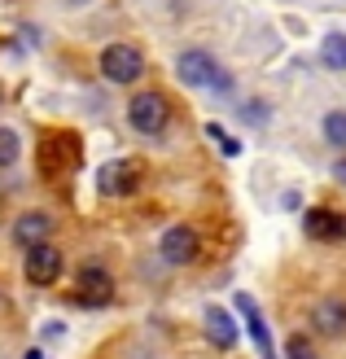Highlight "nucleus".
Instances as JSON below:
<instances>
[{
	"mask_svg": "<svg viewBox=\"0 0 346 359\" xmlns=\"http://www.w3.org/2000/svg\"><path fill=\"white\" fill-rule=\"evenodd\" d=\"M197 255H202V237H197L189 224L167 228V237H162V259L175 263V267H185V263H193Z\"/></svg>",
	"mask_w": 346,
	"mask_h": 359,
	"instance_id": "nucleus-7",
	"label": "nucleus"
},
{
	"mask_svg": "<svg viewBox=\"0 0 346 359\" xmlns=\"http://www.w3.org/2000/svg\"><path fill=\"white\" fill-rule=\"evenodd\" d=\"M312 325H316L324 337H342V333H346V302H342V298H320L316 311H312Z\"/></svg>",
	"mask_w": 346,
	"mask_h": 359,
	"instance_id": "nucleus-11",
	"label": "nucleus"
},
{
	"mask_svg": "<svg viewBox=\"0 0 346 359\" xmlns=\"http://www.w3.org/2000/svg\"><path fill=\"white\" fill-rule=\"evenodd\" d=\"M333 175H338L342 184H346V158H338V163H333Z\"/></svg>",
	"mask_w": 346,
	"mask_h": 359,
	"instance_id": "nucleus-18",
	"label": "nucleus"
},
{
	"mask_svg": "<svg viewBox=\"0 0 346 359\" xmlns=\"http://www.w3.org/2000/svg\"><path fill=\"white\" fill-rule=\"evenodd\" d=\"M127 123H132L140 136H158L171 123L167 97H162V93H140V97H132V105H127Z\"/></svg>",
	"mask_w": 346,
	"mask_h": 359,
	"instance_id": "nucleus-2",
	"label": "nucleus"
},
{
	"mask_svg": "<svg viewBox=\"0 0 346 359\" xmlns=\"http://www.w3.org/2000/svg\"><path fill=\"white\" fill-rule=\"evenodd\" d=\"M237 311L246 316V329H250V337H254V346H259V355H263V359H277V355H272L267 325H263V316H259V307H254V298H250V294H237Z\"/></svg>",
	"mask_w": 346,
	"mask_h": 359,
	"instance_id": "nucleus-12",
	"label": "nucleus"
},
{
	"mask_svg": "<svg viewBox=\"0 0 346 359\" xmlns=\"http://www.w3.org/2000/svg\"><path fill=\"white\" fill-rule=\"evenodd\" d=\"M175 75H180V83H189V88H215V83L228 88L220 62H215L211 53H202V48L180 53V57H175Z\"/></svg>",
	"mask_w": 346,
	"mask_h": 359,
	"instance_id": "nucleus-1",
	"label": "nucleus"
},
{
	"mask_svg": "<svg viewBox=\"0 0 346 359\" xmlns=\"http://www.w3.org/2000/svg\"><path fill=\"white\" fill-rule=\"evenodd\" d=\"M140 163L136 158H114V163H105L101 175H97V189L105 197H127V193H136L140 189Z\"/></svg>",
	"mask_w": 346,
	"mask_h": 359,
	"instance_id": "nucleus-4",
	"label": "nucleus"
},
{
	"mask_svg": "<svg viewBox=\"0 0 346 359\" xmlns=\"http://www.w3.org/2000/svg\"><path fill=\"white\" fill-rule=\"evenodd\" d=\"M307 237H316V241H346V210H333V206H316V210H307Z\"/></svg>",
	"mask_w": 346,
	"mask_h": 359,
	"instance_id": "nucleus-8",
	"label": "nucleus"
},
{
	"mask_svg": "<svg viewBox=\"0 0 346 359\" xmlns=\"http://www.w3.org/2000/svg\"><path fill=\"white\" fill-rule=\"evenodd\" d=\"M206 337H211L215 351H232L237 346V325H232V316L224 307H211L206 311Z\"/></svg>",
	"mask_w": 346,
	"mask_h": 359,
	"instance_id": "nucleus-13",
	"label": "nucleus"
},
{
	"mask_svg": "<svg viewBox=\"0 0 346 359\" xmlns=\"http://www.w3.org/2000/svg\"><path fill=\"white\" fill-rule=\"evenodd\" d=\"M320 62L329 66V70H346V35H324L320 40Z\"/></svg>",
	"mask_w": 346,
	"mask_h": 359,
	"instance_id": "nucleus-14",
	"label": "nucleus"
},
{
	"mask_svg": "<svg viewBox=\"0 0 346 359\" xmlns=\"http://www.w3.org/2000/svg\"><path fill=\"white\" fill-rule=\"evenodd\" d=\"M48 232H53V215H44V210H27V215H18V224H13V241L31 250V245L48 241Z\"/></svg>",
	"mask_w": 346,
	"mask_h": 359,
	"instance_id": "nucleus-10",
	"label": "nucleus"
},
{
	"mask_svg": "<svg viewBox=\"0 0 346 359\" xmlns=\"http://www.w3.org/2000/svg\"><path fill=\"white\" fill-rule=\"evenodd\" d=\"M285 351H289V359H320V355H316V346L307 342L302 333H294V337H285Z\"/></svg>",
	"mask_w": 346,
	"mask_h": 359,
	"instance_id": "nucleus-16",
	"label": "nucleus"
},
{
	"mask_svg": "<svg viewBox=\"0 0 346 359\" xmlns=\"http://www.w3.org/2000/svg\"><path fill=\"white\" fill-rule=\"evenodd\" d=\"M0 101H5V88H0Z\"/></svg>",
	"mask_w": 346,
	"mask_h": 359,
	"instance_id": "nucleus-20",
	"label": "nucleus"
},
{
	"mask_svg": "<svg viewBox=\"0 0 346 359\" xmlns=\"http://www.w3.org/2000/svg\"><path fill=\"white\" fill-rule=\"evenodd\" d=\"M101 75L110 83H136L145 75V53L136 44H110L101 53Z\"/></svg>",
	"mask_w": 346,
	"mask_h": 359,
	"instance_id": "nucleus-3",
	"label": "nucleus"
},
{
	"mask_svg": "<svg viewBox=\"0 0 346 359\" xmlns=\"http://www.w3.org/2000/svg\"><path fill=\"white\" fill-rule=\"evenodd\" d=\"M70 5H88V0H70Z\"/></svg>",
	"mask_w": 346,
	"mask_h": 359,
	"instance_id": "nucleus-19",
	"label": "nucleus"
},
{
	"mask_svg": "<svg viewBox=\"0 0 346 359\" xmlns=\"http://www.w3.org/2000/svg\"><path fill=\"white\" fill-rule=\"evenodd\" d=\"M75 280H79V294H75L79 307H101V302H110V272H105V267L88 263V267H79Z\"/></svg>",
	"mask_w": 346,
	"mask_h": 359,
	"instance_id": "nucleus-9",
	"label": "nucleus"
},
{
	"mask_svg": "<svg viewBox=\"0 0 346 359\" xmlns=\"http://www.w3.org/2000/svg\"><path fill=\"white\" fill-rule=\"evenodd\" d=\"M79 167V140L75 136H48L44 145H40V171L44 175H62V171H75Z\"/></svg>",
	"mask_w": 346,
	"mask_h": 359,
	"instance_id": "nucleus-5",
	"label": "nucleus"
},
{
	"mask_svg": "<svg viewBox=\"0 0 346 359\" xmlns=\"http://www.w3.org/2000/svg\"><path fill=\"white\" fill-rule=\"evenodd\" d=\"M22 272H27L31 285H58V276H62V250L53 245V241L31 245V250H27Z\"/></svg>",
	"mask_w": 346,
	"mask_h": 359,
	"instance_id": "nucleus-6",
	"label": "nucleus"
},
{
	"mask_svg": "<svg viewBox=\"0 0 346 359\" xmlns=\"http://www.w3.org/2000/svg\"><path fill=\"white\" fill-rule=\"evenodd\" d=\"M320 132H324V140H329L333 149H346V110H329L324 123H320Z\"/></svg>",
	"mask_w": 346,
	"mask_h": 359,
	"instance_id": "nucleus-15",
	"label": "nucleus"
},
{
	"mask_svg": "<svg viewBox=\"0 0 346 359\" xmlns=\"http://www.w3.org/2000/svg\"><path fill=\"white\" fill-rule=\"evenodd\" d=\"M18 163V136L9 128H0V167H13Z\"/></svg>",
	"mask_w": 346,
	"mask_h": 359,
	"instance_id": "nucleus-17",
	"label": "nucleus"
}]
</instances>
